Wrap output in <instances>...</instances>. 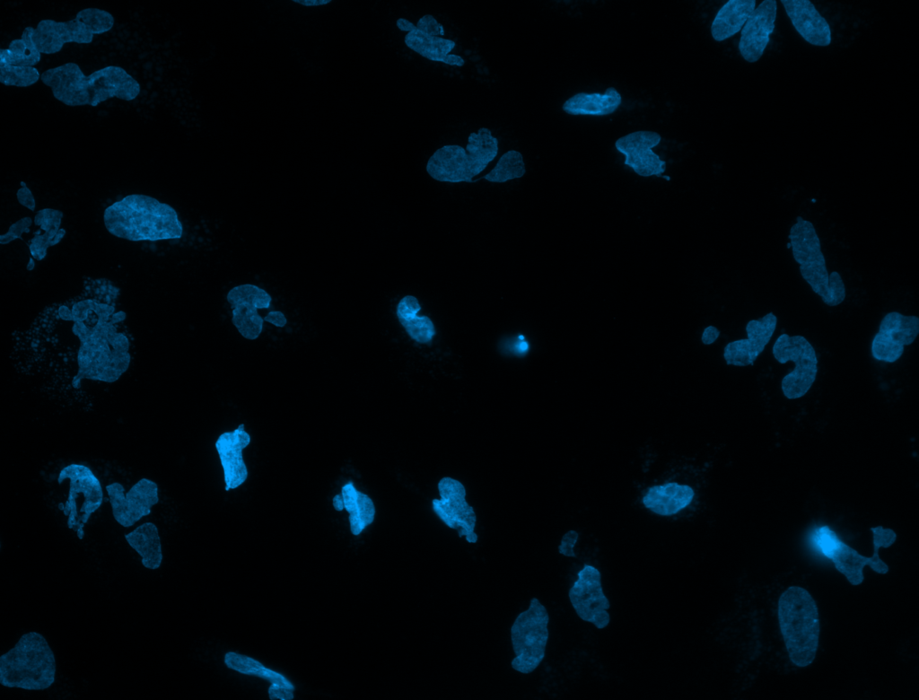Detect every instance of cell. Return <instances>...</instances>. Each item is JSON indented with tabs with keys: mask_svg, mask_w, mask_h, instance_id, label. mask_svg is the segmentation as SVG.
I'll return each instance as SVG.
<instances>
[{
	"mask_svg": "<svg viewBox=\"0 0 919 700\" xmlns=\"http://www.w3.org/2000/svg\"><path fill=\"white\" fill-rule=\"evenodd\" d=\"M396 25L400 31L407 32L404 38L407 47L423 57L451 66H464L465 61L460 56L451 54L456 46L455 41L428 34L405 18L398 19Z\"/></svg>",
	"mask_w": 919,
	"mask_h": 700,
	"instance_id": "obj_22",
	"label": "cell"
},
{
	"mask_svg": "<svg viewBox=\"0 0 919 700\" xmlns=\"http://www.w3.org/2000/svg\"><path fill=\"white\" fill-rule=\"evenodd\" d=\"M719 335L720 330L717 328L713 326H709L706 328H705L703 332L702 342L705 345H710L718 338Z\"/></svg>",
	"mask_w": 919,
	"mask_h": 700,
	"instance_id": "obj_40",
	"label": "cell"
},
{
	"mask_svg": "<svg viewBox=\"0 0 919 700\" xmlns=\"http://www.w3.org/2000/svg\"><path fill=\"white\" fill-rule=\"evenodd\" d=\"M437 487L440 499L432 501L435 514L445 525L455 529L460 538L465 537L468 543H477V516L466 500L465 486L459 480L445 477L438 482Z\"/></svg>",
	"mask_w": 919,
	"mask_h": 700,
	"instance_id": "obj_12",
	"label": "cell"
},
{
	"mask_svg": "<svg viewBox=\"0 0 919 700\" xmlns=\"http://www.w3.org/2000/svg\"><path fill=\"white\" fill-rule=\"evenodd\" d=\"M56 669L55 655L46 638L29 632L0 657V684L10 688L47 689L55 682Z\"/></svg>",
	"mask_w": 919,
	"mask_h": 700,
	"instance_id": "obj_5",
	"label": "cell"
},
{
	"mask_svg": "<svg viewBox=\"0 0 919 700\" xmlns=\"http://www.w3.org/2000/svg\"><path fill=\"white\" fill-rule=\"evenodd\" d=\"M756 7L755 0H729L716 13L711 33L716 41H723L738 33Z\"/></svg>",
	"mask_w": 919,
	"mask_h": 700,
	"instance_id": "obj_27",
	"label": "cell"
},
{
	"mask_svg": "<svg viewBox=\"0 0 919 700\" xmlns=\"http://www.w3.org/2000/svg\"><path fill=\"white\" fill-rule=\"evenodd\" d=\"M526 172L522 154L516 150H510L504 153L498 160L495 166L482 178L474 179L476 182L481 179L490 182L503 183L511 179L521 178Z\"/></svg>",
	"mask_w": 919,
	"mask_h": 700,
	"instance_id": "obj_33",
	"label": "cell"
},
{
	"mask_svg": "<svg viewBox=\"0 0 919 700\" xmlns=\"http://www.w3.org/2000/svg\"><path fill=\"white\" fill-rule=\"evenodd\" d=\"M548 623L547 608L537 598H532L529 608L517 616L511 627L515 654L511 662L513 669L529 674L541 663L549 636Z\"/></svg>",
	"mask_w": 919,
	"mask_h": 700,
	"instance_id": "obj_9",
	"label": "cell"
},
{
	"mask_svg": "<svg viewBox=\"0 0 919 700\" xmlns=\"http://www.w3.org/2000/svg\"><path fill=\"white\" fill-rule=\"evenodd\" d=\"M34 66H12L0 60V82L6 86L28 87L40 79Z\"/></svg>",
	"mask_w": 919,
	"mask_h": 700,
	"instance_id": "obj_34",
	"label": "cell"
},
{
	"mask_svg": "<svg viewBox=\"0 0 919 700\" xmlns=\"http://www.w3.org/2000/svg\"><path fill=\"white\" fill-rule=\"evenodd\" d=\"M421 305L416 297L406 295L398 302L396 315L407 335L419 344L430 343L436 334L428 316H418Z\"/></svg>",
	"mask_w": 919,
	"mask_h": 700,
	"instance_id": "obj_28",
	"label": "cell"
},
{
	"mask_svg": "<svg viewBox=\"0 0 919 700\" xmlns=\"http://www.w3.org/2000/svg\"><path fill=\"white\" fill-rule=\"evenodd\" d=\"M332 503H333V507H334V509L336 511L340 512V511L345 509L344 508V502H343V498L341 496V494H336L333 497Z\"/></svg>",
	"mask_w": 919,
	"mask_h": 700,
	"instance_id": "obj_43",
	"label": "cell"
},
{
	"mask_svg": "<svg viewBox=\"0 0 919 700\" xmlns=\"http://www.w3.org/2000/svg\"><path fill=\"white\" fill-rule=\"evenodd\" d=\"M114 25L110 13L99 8H84L68 21L45 19L33 30V41L41 54L59 52L66 43L90 44L94 35L109 31Z\"/></svg>",
	"mask_w": 919,
	"mask_h": 700,
	"instance_id": "obj_8",
	"label": "cell"
},
{
	"mask_svg": "<svg viewBox=\"0 0 919 700\" xmlns=\"http://www.w3.org/2000/svg\"><path fill=\"white\" fill-rule=\"evenodd\" d=\"M578 538H579V534H578L577 531H575V530H569V531H567L563 536L561 543H560V545L558 547L559 553L564 555V556H565L576 557V555H575V553L573 551V547H574V546H575V544L577 542Z\"/></svg>",
	"mask_w": 919,
	"mask_h": 700,
	"instance_id": "obj_37",
	"label": "cell"
},
{
	"mask_svg": "<svg viewBox=\"0 0 919 700\" xmlns=\"http://www.w3.org/2000/svg\"><path fill=\"white\" fill-rule=\"evenodd\" d=\"M661 140V136L657 132L641 130L618 138L615 146L624 154L625 164L638 175L661 177L666 170V162L652 150Z\"/></svg>",
	"mask_w": 919,
	"mask_h": 700,
	"instance_id": "obj_18",
	"label": "cell"
},
{
	"mask_svg": "<svg viewBox=\"0 0 919 700\" xmlns=\"http://www.w3.org/2000/svg\"><path fill=\"white\" fill-rule=\"evenodd\" d=\"M34 28L26 27L20 39H13L7 48L0 49V60L18 66H34L41 59L32 36Z\"/></svg>",
	"mask_w": 919,
	"mask_h": 700,
	"instance_id": "obj_32",
	"label": "cell"
},
{
	"mask_svg": "<svg viewBox=\"0 0 919 700\" xmlns=\"http://www.w3.org/2000/svg\"><path fill=\"white\" fill-rule=\"evenodd\" d=\"M773 355L780 363H794L793 370L781 382L783 394L789 399L803 397L811 388L818 373V357L806 337L780 335L773 346Z\"/></svg>",
	"mask_w": 919,
	"mask_h": 700,
	"instance_id": "obj_11",
	"label": "cell"
},
{
	"mask_svg": "<svg viewBox=\"0 0 919 700\" xmlns=\"http://www.w3.org/2000/svg\"><path fill=\"white\" fill-rule=\"evenodd\" d=\"M119 296L112 281L87 277L77 295L43 310L78 343L72 381L75 389L83 379L115 382L129 368L131 343Z\"/></svg>",
	"mask_w": 919,
	"mask_h": 700,
	"instance_id": "obj_1",
	"label": "cell"
},
{
	"mask_svg": "<svg viewBox=\"0 0 919 700\" xmlns=\"http://www.w3.org/2000/svg\"><path fill=\"white\" fill-rule=\"evenodd\" d=\"M264 320L269 321L270 323L279 328L285 326L287 322L285 316L279 311H271L267 317L264 318Z\"/></svg>",
	"mask_w": 919,
	"mask_h": 700,
	"instance_id": "obj_41",
	"label": "cell"
},
{
	"mask_svg": "<svg viewBox=\"0 0 919 700\" xmlns=\"http://www.w3.org/2000/svg\"><path fill=\"white\" fill-rule=\"evenodd\" d=\"M694 495L689 486L667 483L650 487L643 497V503L658 515L670 516L689 505Z\"/></svg>",
	"mask_w": 919,
	"mask_h": 700,
	"instance_id": "obj_25",
	"label": "cell"
},
{
	"mask_svg": "<svg viewBox=\"0 0 919 700\" xmlns=\"http://www.w3.org/2000/svg\"><path fill=\"white\" fill-rule=\"evenodd\" d=\"M792 257L800 266L801 277L828 306L841 304L846 296L845 285L836 271L828 273L819 237L813 223L797 216L788 235Z\"/></svg>",
	"mask_w": 919,
	"mask_h": 700,
	"instance_id": "obj_6",
	"label": "cell"
},
{
	"mask_svg": "<svg viewBox=\"0 0 919 700\" xmlns=\"http://www.w3.org/2000/svg\"><path fill=\"white\" fill-rule=\"evenodd\" d=\"M250 443V435L241 424L232 431L221 433L215 441V449L223 472L224 489L229 491L241 486L249 471L243 459V450Z\"/></svg>",
	"mask_w": 919,
	"mask_h": 700,
	"instance_id": "obj_20",
	"label": "cell"
},
{
	"mask_svg": "<svg viewBox=\"0 0 919 700\" xmlns=\"http://www.w3.org/2000/svg\"><path fill=\"white\" fill-rule=\"evenodd\" d=\"M226 299L232 309V322L239 333L246 339H257L264 322L258 310L269 308L271 295L258 285L243 284L232 288Z\"/></svg>",
	"mask_w": 919,
	"mask_h": 700,
	"instance_id": "obj_16",
	"label": "cell"
},
{
	"mask_svg": "<svg viewBox=\"0 0 919 700\" xmlns=\"http://www.w3.org/2000/svg\"><path fill=\"white\" fill-rule=\"evenodd\" d=\"M919 334V318L890 311L881 319L879 331L871 342V355L886 363L897 361Z\"/></svg>",
	"mask_w": 919,
	"mask_h": 700,
	"instance_id": "obj_15",
	"label": "cell"
},
{
	"mask_svg": "<svg viewBox=\"0 0 919 700\" xmlns=\"http://www.w3.org/2000/svg\"><path fill=\"white\" fill-rule=\"evenodd\" d=\"M778 620L791 661L798 667L811 664L819 638L818 610L811 594L802 587H789L778 600Z\"/></svg>",
	"mask_w": 919,
	"mask_h": 700,
	"instance_id": "obj_4",
	"label": "cell"
},
{
	"mask_svg": "<svg viewBox=\"0 0 919 700\" xmlns=\"http://www.w3.org/2000/svg\"><path fill=\"white\" fill-rule=\"evenodd\" d=\"M621 102L619 92L608 87L604 93L579 92L569 98L562 108L570 115L606 116L615 112Z\"/></svg>",
	"mask_w": 919,
	"mask_h": 700,
	"instance_id": "obj_26",
	"label": "cell"
},
{
	"mask_svg": "<svg viewBox=\"0 0 919 700\" xmlns=\"http://www.w3.org/2000/svg\"><path fill=\"white\" fill-rule=\"evenodd\" d=\"M106 491L113 518L125 528L149 515L152 508L159 503L158 485L146 477L139 479L127 492L119 482L109 484Z\"/></svg>",
	"mask_w": 919,
	"mask_h": 700,
	"instance_id": "obj_13",
	"label": "cell"
},
{
	"mask_svg": "<svg viewBox=\"0 0 919 700\" xmlns=\"http://www.w3.org/2000/svg\"><path fill=\"white\" fill-rule=\"evenodd\" d=\"M498 153V139L490 129L481 127L468 136L466 147L447 144L437 149L426 163V171L435 180L473 182Z\"/></svg>",
	"mask_w": 919,
	"mask_h": 700,
	"instance_id": "obj_7",
	"label": "cell"
},
{
	"mask_svg": "<svg viewBox=\"0 0 919 700\" xmlns=\"http://www.w3.org/2000/svg\"><path fill=\"white\" fill-rule=\"evenodd\" d=\"M224 663L229 669L239 673L256 676L270 684L294 690V686L284 675L266 668L262 663L249 656L229 652L224 655Z\"/></svg>",
	"mask_w": 919,
	"mask_h": 700,
	"instance_id": "obj_31",
	"label": "cell"
},
{
	"mask_svg": "<svg viewBox=\"0 0 919 700\" xmlns=\"http://www.w3.org/2000/svg\"><path fill=\"white\" fill-rule=\"evenodd\" d=\"M781 2L793 27L807 42L822 47L830 44L829 24L810 0Z\"/></svg>",
	"mask_w": 919,
	"mask_h": 700,
	"instance_id": "obj_23",
	"label": "cell"
},
{
	"mask_svg": "<svg viewBox=\"0 0 919 700\" xmlns=\"http://www.w3.org/2000/svg\"><path fill=\"white\" fill-rule=\"evenodd\" d=\"M344 508L349 513L348 521L353 535L358 536L371 525L375 517V506L372 498L357 490L352 481L341 488Z\"/></svg>",
	"mask_w": 919,
	"mask_h": 700,
	"instance_id": "obj_30",
	"label": "cell"
},
{
	"mask_svg": "<svg viewBox=\"0 0 919 700\" xmlns=\"http://www.w3.org/2000/svg\"><path fill=\"white\" fill-rule=\"evenodd\" d=\"M21 188L16 193L18 202L29 208L31 211L35 210L36 201L31 189L27 187L24 181H21Z\"/></svg>",
	"mask_w": 919,
	"mask_h": 700,
	"instance_id": "obj_38",
	"label": "cell"
},
{
	"mask_svg": "<svg viewBox=\"0 0 919 700\" xmlns=\"http://www.w3.org/2000/svg\"><path fill=\"white\" fill-rule=\"evenodd\" d=\"M776 11L775 0H764L742 27L739 50L746 61L754 63L762 57L775 30Z\"/></svg>",
	"mask_w": 919,
	"mask_h": 700,
	"instance_id": "obj_21",
	"label": "cell"
},
{
	"mask_svg": "<svg viewBox=\"0 0 919 700\" xmlns=\"http://www.w3.org/2000/svg\"><path fill=\"white\" fill-rule=\"evenodd\" d=\"M65 481L68 482L67 498L59 507L67 517L68 529L83 539L85 524L102 504V486L89 467L77 463L69 464L60 470L57 483L61 485Z\"/></svg>",
	"mask_w": 919,
	"mask_h": 700,
	"instance_id": "obj_10",
	"label": "cell"
},
{
	"mask_svg": "<svg viewBox=\"0 0 919 700\" xmlns=\"http://www.w3.org/2000/svg\"><path fill=\"white\" fill-rule=\"evenodd\" d=\"M873 532L874 551L871 557L860 555L855 549L842 540L835 549L831 560L838 572L843 573L852 585H859L863 582V568L869 565L874 572L885 574L888 566L879 556V548L890 547L897 539L896 532L882 526L871 528Z\"/></svg>",
	"mask_w": 919,
	"mask_h": 700,
	"instance_id": "obj_17",
	"label": "cell"
},
{
	"mask_svg": "<svg viewBox=\"0 0 919 700\" xmlns=\"http://www.w3.org/2000/svg\"><path fill=\"white\" fill-rule=\"evenodd\" d=\"M103 222L110 234L131 241L179 239L183 233L171 206L143 194L127 195L107 206Z\"/></svg>",
	"mask_w": 919,
	"mask_h": 700,
	"instance_id": "obj_3",
	"label": "cell"
},
{
	"mask_svg": "<svg viewBox=\"0 0 919 700\" xmlns=\"http://www.w3.org/2000/svg\"><path fill=\"white\" fill-rule=\"evenodd\" d=\"M777 325V317L772 311L762 318L750 319L746 325L748 338L727 344L723 357L726 363L735 366L754 365L755 361L771 340Z\"/></svg>",
	"mask_w": 919,
	"mask_h": 700,
	"instance_id": "obj_19",
	"label": "cell"
},
{
	"mask_svg": "<svg viewBox=\"0 0 919 700\" xmlns=\"http://www.w3.org/2000/svg\"><path fill=\"white\" fill-rule=\"evenodd\" d=\"M293 1L296 2V3L302 4L303 5H306V6L320 5V4H328V3L330 2V0H293Z\"/></svg>",
	"mask_w": 919,
	"mask_h": 700,
	"instance_id": "obj_42",
	"label": "cell"
},
{
	"mask_svg": "<svg viewBox=\"0 0 919 700\" xmlns=\"http://www.w3.org/2000/svg\"><path fill=\"white\" fill-rule=\"evenodd\" d=\"M42 83L66 106H92L112 98L133 101L140 93L139 83L124 68L108 66L86 75L78 64L67 62L45 70Z\"/></svg>",
	"mask_w": 919,
	"mask_h": 700,
	"instance_id": "obj_2",
	"label": "cell"
},
{
	"mask_svg": "<svg viewBox=\"0 0 919 700\" xmlns=\"http://www.w3.org/2000/svg\"><path fill=\"white\" fill-rule=\"evenodd\" d=\"M64 214L53 208L39 210L34 216L32 237L27 242L31 256L37 261L45 258L48 249L59 243L66 235L61 228ZM32 224V223H31Z\"/></svg>",
	"mask_w": 919,
	"mask_h": 700,
	"instance_id": "obj_24",
	"label": "cell"
},
{
	"mask_svg": "<svg viewBox=\"0 0 919 700\" xmlns=\"http://www.w3.org/2000/svg\"><path fill=\"white\" fill-rule=\"evenodd\" d=\"M812 540L821 553L829 559L841 541L836 532L828 526H822L817 529L812 535Z\"/></svg>",
	"mask_w": 919,
	"mask_h": 700,
	"instance_id": "obj_35",
	"label": "cell"
},
{
	"mask_svg": "<svg viewBox=\"0 0 919 700\" xmlns=\"http://www.w3.org/2000/svg\"><path fill=\"white\" fill-rule=\"evenodd\" d=\"M577 576L568 592L573 608L583 621L592 623L598 629L605 628L610 621V603L603 592L600 571L593 565L583 564Z\"/></svg>",
	"mask_w": 919,
	"mask_h": 700,
	"instance_id": "obj_14",
	"label": "cell"
},
{
	"mask_svg": "<svg viewBox=\"0 0 919 700\" xmlns=\"http://www.w3.org/2000/svg\"><path fill=\"white\" fill-rule=\"evenodd\" d=\"M128 545L141 556L142 564L148 569H158L162 561L161 538L153 522H144L125 534Z\"/></svg>",
	"mask_w": 919,
	"mask_h": 700,
	"instance_id": "obj_29",
	"label": "cell"
},
{
	"mask_svg": "<svg viewBox=\"0 0 919 700\" xmlns=\"http://www.w3.org/2000/svg\"><path fill=\"white\" fill-rule=\"evenodd\" d=\"M267 692L271 700H292L294 697L293 690L276 684H270Z\"/></svg>",
	"mask_w": 919,
	"mask_h": 700,
	"instance_id": "obj_39",
	"label": "cell"
},
{
	"mask_svg": "<svg viewBox=\"0 0 919 700\" xmlns=\"http://www.w3.org/2000/svg\"><path fill=\"white\" fill-rule=\"evenodd\" d=\"M416 28L433 36L444 35V27L431 14L422 16L416 24Z\"/></svg>",
	"mask_w": 919,
	"mask_h": 700,
	"instance_id": "obj_36",
	"label": "cell"
}]
</instances>
